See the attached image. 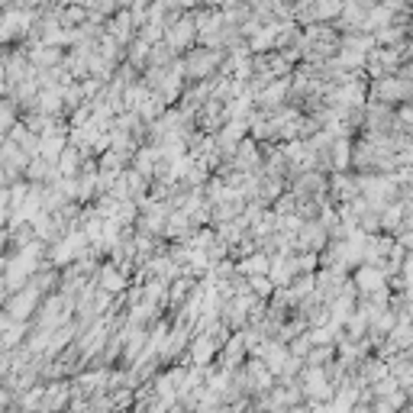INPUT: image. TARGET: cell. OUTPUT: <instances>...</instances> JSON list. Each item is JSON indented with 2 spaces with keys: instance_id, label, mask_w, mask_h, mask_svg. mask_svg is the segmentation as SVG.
Returning <instances> with one entry per match:
<instances>
[{
  "instance_id": "obj_1",
  "label": "cell",
  "mask_w": 413,
  "mask_h": 413,
  "mask_svg": "<svg viewBox=\"0 0 413 413\" xmlns=\"http://www.w3.org/2000/svg\"><path fill=\"white\" fill-rule=\"evenodd\" d=\"M381 281H384V275L381 271H375V268L359 271V288L362 291H381Z\"/></svg>"
},
{
  "instance_id": "obj_2",
  "label": "cell",
  "mask_w": 413,
  "mask_h": 413,
  "mask_svg": "<svg viewBox=\"0 0 413 413\" xmlns=\"http://www.w3.org/2000/svg\"><path fill=\"white\" fill-rule=\"evenodd\" d=\"M100 278H104V288H107V291H120V288H123V278L116 275V271H110V268Z\"/></svg>"
},
{
  "instance_id": "obj_3",
  "label": "cell",
  "mask_w": 413,
  "mask_h": 413,
  "mask_svg": "<svg viewBox=\"0 0 413 413\" xmlns=\"http://www.w3.org/2000/svg\"><path fill=\"white\" fill-rule=\"evenodd\" d=\"M32 61H39V65H49V61H58V49H39V52L32 55Z\"/></svg>"
}]
</instances>
